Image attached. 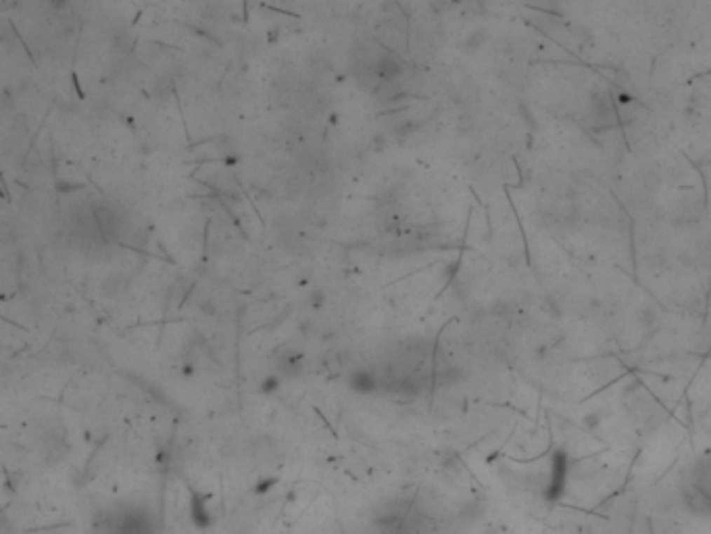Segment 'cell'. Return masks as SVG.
<instances>
[{
    "label": "cell",
    "mask_w": 711,
    "mask_h": 534,
    "mask_svg": "<svg viewBox=\"0 0 711 534\" xmlns=\"http://www.w3.org/2000/svg\"><path fill=\"white\" fill-rule=\"evenodd\" d=\"M376 386H378L376 378L365 369L355 371L353 378H351V388H355L357 392H372V390H376Z\"/></svg>",
    "instance_id": "1"
},
{
    "label": "cell",
    "mask_w": 711,
    "mask_h": 534,
    "mask_svg": "<svg viewBox=\"0 0 711 534\" xmlns=\"http://www.w3.org/2000/svg\"><path fill=\"white\" fill-rule=\"evenodd\" d=\"M378 71H380V76H382L384 80H393V78H396V76L400 74V67L396 65L393 59H382V61L378 63Z\"/></svg>",
    "instance_id": "2"
},
{
    "label": "cell",
    "mask_w": 711,
    "mask_h": 534,
    "mask_svg": "<svg viewBox=\"0 0 711 534\" xmlns=\"http://www.w3.org/2000/svg\"><path fill=\"white\" fill-rule=\"evenodd\" d=\"M273 388H278V378H267L263 382V392H271Z\"/></svg>",
    "instance_id": "3"
}]
</instances>
